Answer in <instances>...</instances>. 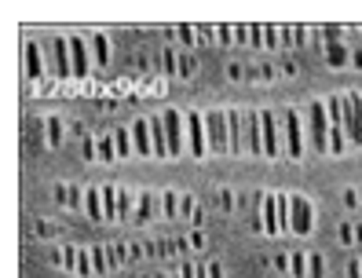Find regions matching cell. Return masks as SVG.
<instances>
[{
    "label": "cell",
    "mask_w": 362,
    "mask_h": 278,
    "mask_svg": "<svg viewBox=\"0 0 362 278\" xmlns=\"http://www.w3.org/2000/svg\"><path fill=\"white\" fill-rule=\"evenodd\" d=\"M216 40H223V45H230V40H234V26H216Z\"/></svg>",
    "instance_id": "cell-33"
},
{
    "label": "cell",
    "mask_w": 362,
    "mask_h": 278,
    "mask_svg": "<svg viewBox=\"0 0 362 278\" xmlns=\"http://www.w3.org/2000/svg\"><path fill=\"white\" fill-rule=\"evenodd\" d=\"M70 62H74V74L84 77L92 66V59H88V45H84L81 37H70Z\"/></svg>",
    "instance_id": "cell-12"
},
{
    "label": "cell",
    "mask_w": 362,
    "mask_h": 278,
    "mask_svg": "<svg viewBox=\"0 0 362 278\" xmlns=\"http://www.w3.org/2000/svg\"><path fill=\"white\" fill-rule=\"evenodd\" d=\"M282 139H286V154L293 161H300L304 158V139H300V114L293 110V106H286V117H282Z\"/></svg>",
    "instance_id": "cell-5"
},
{
    "label": "cell",
    "mask_w": 362,
    "mask_h": 278,
    "mask_svg": "<svg viewBox=\"0 0 362 278\" xmlns=\"http://www.w3.org/2000/svg\"><path fill=\"white\" fill-rule=\"evenodd\" d=\"M348 274H351V278H362V256H355V260L348 264Z\"/></svg>",
    "instance_id": "cell-36"
},
{
    "label": "cell",
    "mask_w": 362,
    "mask_h": 278,
    "mask_svg": "<svg viewBox=\"0 0 362 278\" xmlns=\"http://www.w3.org/2000/svg\"><path fill=\"white\" fill-rule=\"evenodd\" d=\"M154 278H165V274H154Z\"/></svg>",
    "instance_id": "cell-43"
},
{
    "label": "cell",
    "mask_w": 362,
    "mask_h": 278,
    "mask_svg": "<svg viewBox=\"0 0 362 278\" xmlns=\"http://www.w3.org/2000/svg\"><path fill=\"white\" fill-rule=\"evenodd\" d=\"M151 136H154V158H173L168 154V136H165V117H151Z\"/></svg>",
    "instance_id": "cell-14"
},
{
    "label": "cell",
    "mask_w": 362,
    "mask_h": 278,
    "mask_svg": "<svg viewBox=\"0 0 362 278\" xmlns=\"http://www.w3.org/2000/svg\"><path fill=\"white\" fill-rule=\"evenodd\" d=\"M326 62H329V66H344V62H351V55H348V48L337 40V45H326Z\"/></svg>",
    "instance_id": "cell-21"
},
{
    "label": "cell",
    "mask_w": 362,
    "mask_h": 278,
    "mask_svg": "<svg viewBox=\"0 0 362 278\" xmlns=\"http://www.w3.org/2000/svg\"><path fill=\"white\" fill-rule=\"evenodd\" d=\"M158 212H161V195H151V190H143V195H139L136 216H139V220H151V216H158Z\"/></svg>",
    "instance_id": "cell-15"
},
{
    "label": "cell",
    "mask_w": 362,
    "mask_h": 278,
    "mask_svg": "<svg viewBox=\"0 0 362 278\" xmlns=\"http://www.w3.org/2000/svg\"><path fill=\"white\" fill-rule=\"evenodd\" d=\"M355 195H358V209H362V187H355Z\"/></svg>",
    "instance_id": "cell-42"
},
{
    "label": "cell",
    "mask_w": 362,
    "mask_h": 278,
    "mask_svg": "<svg viewBox=\"0 0 362 278\" xmlns=\"http://www.w3.org/2000/svg\"><path fill=\"white\" fill-rule=\"evenodd\" d=\"M351 66H358V70H362V52H351Z\"/></svg>",
    "instance_id": "cell-40"
},
{
    "label": "cell",
    "mask_w": 362,
    "mask_h": 278,
    "mask_svg": "<svg viewBox=\"0 0 362 278\" xmlns=\"http://www.w3.org/2000/svg\"><path fill=\"white\" fill-rule=\"evenodd\" d=\"M329 132H333V121L326 103L311 99V139H315V151H329Z\"/></svg>",
    "instance_id": "cell-3"
},
{
    "label": "cell",
    "mask_w": 362,
    "mask_h": 278,
    "mask_svg": "<svg viewBox=\"0 0 362 278\" xmlns=\"http://www.w3.org/2000/svg\"><path fill=\"white\" fill-rule=\"evenodd\" d=\"M84 209H88L92 220H106V209H103V190H88L84 195Z\"/></svg>",
    "instance_id": "cell-18"
},
{
    "label": "cell",
    "mask_w": 362,
    "mask_h": 278,
    "mask_svg": "<svg viewBox=\"0 0 362 278\" xmlns=\"http://www.w3.org/2000/svg\"><path fill=\"white\" fill-rule=\"evenodd\" d=\"M103 190V209H106V220H117V198L121 190L117 187H99Z\"/></svg>",
    "instance_id": "cell-20"
},
{
    "label": "cell",
    "mask_w": 362,
    "mask_h": 278,
    "mask_svg": "<svg viewBox=\"0 0 362 278\" xmlns=\"http://www.w3.org/2000/svg\"><path fill=\"white\" fill-rule=\"evenodd\" d=\"M340 103H344V132H348V143H362V99L358 92L351 95H340Z\"/></svg>",
    "instance_id": "cell-7"
},
{
    "label": "cell",
    "mask_w": 362,
    "mask_h": 278,
    "mask_svg": "<svg viewBox=\"0 0 362 278\" xmlns=\"http://www.w3.org/2000/svg\"><path fill=\"white\" fill-rule=\"evenodd\" d=\"M165 117V136H168V154H183L187 151V114H180V110H168V114H161Z\"/></svg>",
    "instance_id": "cell-6"
},
{
    "label": "cell",
    "mask_w": 362,
    "mask_h": 278,
    "mask_svg": "<svg viewBox=\"0 0 362 278\" xmlns=\"http://www.w3.org/2000/svg\"><path fill=\"white\" fill-rule=\"evenodd\" d=\"M190 70H194V59L183 55V59H180V74H190Z\"/></svg>",
    "instance_id": "cell-39"
},
{
    "label": "cell",
    "mask_w": 362,
    "mask_h": 278,
    "mask_svg": "<svg viewBox=\"0 0 362 278\" xmlns=\"http://www.w3.org/2000/svg\"><path fill=\"white\" fill-rule=\"evenodd\" d=\"M180 216L202 220V212H198V205H194V198H190V195H183V198H180Z\"/></svg>",
    "instance_id": "cell-27"
},
{
    "label": "cell",
    "mask_w": 362,
    "mask_h": 278,
    "mask_svg": "<svg viewBox=\"0 0 362 278\" xmlns=\"http://www.w3.org/2000/svg\"><path fill=\"white\" fill-rule=\"evenodd\" d=\"M205 128H209V151H212V154H227V151H230L227 110H209V114H205Z\"/></svg>",
    "instance_id": "cell-1"
},
{
    "label": "cell",
    "mask_w": 362,
    "mask_h": 278,
    "mask_svg": "<svg viewBox=\"0 0 362 278\" xmlns=\"http://www.w3.org/2000/svg\"><path fill=\"white\" fill-rule=\"evenodd\" d=\"M88 253H92V271H95V274H106V271H110V256H106V245H92Z\"/></svg>",
    "instance_id": "cell-22"
},
{
    "label": "cell",
    "mask_w": 362,
    "mask_h": 278,
    "mask_svg": "<svg viewBox=\"0 0 362 278\" xmlns=\"http://www.w3.org/2000/svg\"><path fill=\"white\" fill-rule=\"evenodd\" d=\"M308 260H311V278H326V260H322V256H308Z\"/></svg>",
    "instance_id": "cell-30"
},
{
    "label": "cell",
    "mask_w": 362,
    "mask_h": 278,
    "mask_svg": "<svg viewBox=\"0 0 362 278\" xmlns=\"http://www.w3.org/2000/svg\"><path fill=\"white\" fill-rule=\"evenodd\" d=\"M48 139H52V146H55V143L62 139V128H59V121H55V117L48 121Z\"/></svg>",
    "instance_id": "cell-32"
},
{
    "label": "cell",
    "mask_w": 362,
    "mask_h": 278,
    "mask_svg": "<svg viewBox=\"0 0 362 278\" xmlns=\"http://www.w3.org/2000/svg\"><path fill=\"white\" fill-rule=\"evenodd\" d=\"M114 139H117V158H129V154L136 151V146H129V132H124V128H117Z\"/></svg>",
    "instance_id": "cell-28"
},
{
    "label": "cell",
    "mask_w": 362,
    "mask_h": 278,
    "mask_svg": "<svg viewBox=\"0 0 362 278\" xmlns=\"http://www.w3.org/2000/svg\"><path fill=\"white\" fill-rule=\"evenodd\" d=\"M245 154H264V128H260V110H245Z\"/></svg>",
    "instance_id": "cell-9"
},
{
    "label": "cell",
    "mask_w": 362,
    "mask_h": 278,
    "mask_svg": "<svg viewBox=\"0 0 362 278\" xmlns=\"http://www.w3.org/2000/svg\"><path fill=\"white\" fill-rule=\"evenodd\" d=\"M45 62H40V45L37 40H26V77H40Z\"/></svg>",
    "instance_id": "cell-16"
},
{
    "label": "cell",
    "mask_w": 362,
    "mask_h": 278,
    "mask_svg": "<svg viewBox=\"0 0 362 278\" xmlns=\"http://www.w3.org/2000/svg\"><path fill=\"white\" fill-rule=\"evenodd\" d=\"M249 45H267V40H264V26H252V33H249Z\"/></svg>",
    "instance_id": "cell-34"
},
{
    "label": "cell",
    "mask_w": 362,
    "mask_h": 278,
    "mask_svg": "<svg viewBox=\"0 0 362 278\" xmlns=\"http://www.w3.org/2000/svg\"><path fill=\"white\" fill-rule=\"evenodd\" d=\"M260 128H264V158H279L282 139H279V121H274L271 110H260Z\"/></svg>",
    "instance_id": "cell-8"
},
{
    "label": "cell",
    "mask_w": 362,
    "mask_h": 278,
    "mask_svg": "<svg viewBox=\"0 0 362 278\" xmlns=\"http://www.w3.org/2000/svg\"><path fill=\"white\" fill-rule=\"evenodd\" d=\"M95 154H99L103 161H114V158H117V139H114V132L95 139Z\"/></svg>",
    "instance_id": "cell-19"
},
{
    "label": "cell",
    "mask_w": 362,
    "mask_h": 278,
    "mask_svg": "<svg viewBox=\"0 0 362 278\" xmlns=\"http://www.w3.org/2000/svg\"><path fill=\"white\" fill-rule=\"evenodd\" d=\"M340 245H344V242H362V227H348V224H340Z\"/></svg>",
    "instance_id": "cell-29"
},
{
    "label": "cell",
    "mask_w": 362,
    "mask_h": 278,
    "mask_svg": "<svg viewBox=\"0 0 362 278\" xmlns=\"http://www.w3.org/2000/svg\"><path fill=\"white\" fill-rule=\"evenodd\" d=\"M132 195H129V190H121V198H117V220H129L132 216Z\"/></svg>",
    "instance_id": "cell-26"
},
{
    "label": "cell",
    "mask_w": 362,
    "mask_h": 278,
    "mask_svg": "<svg viewBox=\"0 0 362 278\" xmlns=\"http://www.w3.org/2000/svg\"><path fill=\"white\" fill-rule=\"evenodd\" d=\"M216 202H220L223 209H234V202H238V198H234L230 190H216Z\"/></svg>",
    "instance_id": "cell-31"
},
{
    "label": "cell",
    "mask_w": 362,
    "mask_h": 278,
    "mask_svg": "<svg viewBox=\"0 0 362 278\" xmlns=\"http://www.w3.org/2000/svg\"><path fill=\"white\" fill-rule=\"evenodd\" d=\"M52 70H55V77L74 74V62H70V37H55V40H52Z\"/></svg>",
    "instance_id": "cell-10"
},
{
    "label": "cell",
    "mask_w": 362,
    "mask_h": 278,
    "mask_svg": "<svg viewBox=\"0 0 362 278\" xmlns=\"http://www.w3.org/2000/svg\"><path fill=\"white\" fill-rule=\"evenodd\" d=\"M92 55H95L99 66H106V62H110V45H106V37H103V33L92 37Z\"/></svg>",
    "instance_id": "cell-23"
},
{
    "label": "cell",
    "mask_w": 362,
    "mask_h": 278,
    "mask_svg": "<svg viewBox=\"0 0 362 278\" xmlns=\"http://www.w3.org/2000/svg\"><path fill=\"white\" fill-rule=\"evenodd\" d=\"M132 143H136V154H154L151 121H136V124H132Z\"/></svg>",
    "instance_id": "cell-13"
},
{
    "label": "cell",
    "mask_w": 362,
    "mask_h": 278,
    "mask_svg": "<svg viewBox=\"0 0 362 278\" xmlns=\"http://www.w3.org/2000/svg\"><path fill=\"white\" fill-rule=\"evenodd\" d=\"M180 198L183 195H176V190H165L161 195V212L165 216H180Z\"/></svg>",
    "instance_id": "cell-24"
},
{
    "label": "cell",
    "mask_w": 362,
    "mask_h": 278,
    "mask_svg": "<svg viewBox=\"0 0 362 278\" xmlns=\"http://www.w3.org/2000/svg\"><path fill=\"white\" fill-rule=\"evenodd\" d=\"M264 231L279 234L282 231V209H279V195H264Z\"/></svg>",
    "instance_id": "cell-11"
},
{
    "label": "cell",
    "mask_w": 362,
    "mask_h": 278,
    "mask_svg": "<svg viewBox=\"0 0 362 278\" xmlns=\"http://www.w3.org/2000/svg\"><path fill=\"white\" fill-rule=\"evenodd\" d=\"M198 278H209V264H198Z\"/></svg>",
    "instance_id": "cell-41"
},
{
    "label": "cell",
    "mask_w": 362,
    "mask_h": 278,
    "mask_svg": "<svg viewBox=\"0 0 362 278\" xmlns=\"http://www.w3.org/2000/svg\"><path fill=\"white\" fill-rule=\"evenodd\" d=\"M202 245H205V234L194 231V234H190V249H202Z\"/></svg>",
    "instance_id": "cell-37"
},
{
    "label": "cell",
    "mask_w": 362,
    "mask_h": 278,
    "mask_svg": "<svg viewBox=\"0 0 362 278\" xmlns=\"http://www.w3.org/2000/svg\"><path fill=\"white\" fill-rule=\"evenodd\" d=\"M289 271H293V274H311V260H308L304 253H293V256H289Z\"/></svg>",
    "instance_id": "cell-25"
},
{
    "label": "cell",
    "mask_w": 362,
    "mask_h": 278,
    "mask_svg": "<svg viewBox=\"0 0 362 278\" xmlns=\"http://www.w3.org/2000/svg\"><path fill=\"white\" fill-rule=\"evenodd\" d=\"M81 151H84V158H99V154H95V139H88V136L81 139Z\"/></svg>",
    "instance_id": "cell-35"
},
{
    "label": "cell",
    "mask_w": 362,
    "mask_h": 278,
    "mask_svg": "<svg viewBox=\"0 0 362 278\" xmlns=\"http://www.w3.org/2000/svg\"><path fill=\"white\" fill-rule=\"evenodd\" d=\"M209 278H223V267H220V260H212V264H209Z\"/></svg>",
    "instance_id": "cell-38"
},
{
    "label": "cell",
    "mask_w": 362,
    "mask_h": 278,
    "mask_svg": "<svg viewBox=\"0 0 362 278\" xmlns=\"http://www.w3.org/2000/svg\"><path fill=\"white\" fill-rule=\"evenodd\" d=\"M52 198L70 205V209H81V190L77 187H52Z\"/></svg>",
    "instance_id": "cell-17"
},
{
    "label": "cell",
    "mask_w": 362,
    "mask_h": 278,
    "mask_svg": "<svg viewBox=\"0 0 362 278\" xmlns=\"http://www.w3.org/2000/svg\"><path fill=\"white\" fill-rule=\"evenodd\" d=\"M315 224V205L304 195H289V231L293 234H308Z\"/></svg>",
    "instance_id": "cell-4"
},
{
    "label": "cell",
    "mask_w": 362,
    "mask_h": 278,
    "mask_svg": "<svg viewBox=\"0 0 362 278\" xmlns=\"http://www.w3.org/2000/svg\"><path fill=\"white\" fill-rule=\"evenodd\" d=\"M187 151L194 158L209 154V128H205V114H198V110L187 114Z\"/></svg>",
    "instance_id": "cell-2"
}]
</instances>
